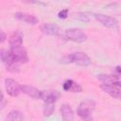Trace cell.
<instances>
[{
    "instance_id": "16",
    "label": "cell",
    "mask_w": 121,
    "mask_h": 121,
    "mask_svg": "<svg viewBox=\"0 0 121 121\" xmlns=\"http://www.w3.org/2000/svg\"><path fill=\"white\" fill-rule=\"evenodd\" d=\"M55 110V106H54V103H47V102H44V107H43V114L45 116H50L53 112Z\"/></svg>"
},
{
    "instance_id": "11",
    "label": "cell",
    "mask_w": 121,
    "mask_h": 121,
    "mask_svg": "<svg viewBox=\"0 0 121 121\" xmlns=\"http://www.w3.org/2000/svg\"><path fill=\"white\" fill-rule=\"evenodd\" d=\"M60 114L62 121H74L75 115L71 107L67 104H62L60 106Z\"/></svg>"
},
{
    "instance_id": "23",
    "label": "cell",
    "mask_w": 121,
    "mask_h": 121,
    "mask_svg": "<svg viewBox=\"0 0 121 121\" xmlns=\"http://www.w3.org/2000/svg\"><path fill=\"white\" fill-rule=\"evenodd\" d=\"M5 40H6V34L4 31H2L1 32V43H3Z\"/></svg>"
},
{
    "instance_id": "2",
    "label": "cell",
    "mask_w": 121,
    "mask_h": 121,
    "mask_svg": "<svg viewBox=\"0 0 121 121\" xmlns=\"http://www.w3.org/2000/svg\"><path fill=\"white\" fill-rule=\"evenodd\" d=\"M95 103L93 100H84L78 105L77 112L83 121H93V112L95 110Z\"/></svg>"
},
{
    "instance_id": "15",
    "label": "cell",
    "mask_w": 121,
    "mask_h": 121,
    "mask_svg": "<svg viewBox=\"0 0 121 121\" xmlns=\"http://www.w3.org/2000/svg\"><path fill=\"white\" fill-rule=\"evenodd\" d=\"M6 121H24V114L20 111H11L8 113Z\"/></svg>"
},
{
    "instance_id": "13",
    "label": "cell",
    "mask_w": 121,
    "mask_h": 121,
    "mask_svg": "<svg viewBox=\"0 0 121 121\" xmlns=\"http://www.w3.org/2000/svg\"><path fill=\"white\" fill-rule=\"evenodd\" d=\"M10 47H17V46H22L23 43V36L19 31H16L12 33L9 37V40Z\"/></svg>"
},
{
    "instance_id": "1",
    "label": "cell",
    "mask_w": 121,
    "mask_h": 121,
    "mask_svg": "<svg viewBox=\"0 0 121 121\" xmlns=\"http://www.w3.org/2000/svg\"><path fill=\"white\" fill-rule=\"evenodd\" d=\"M60 61L62 63H76L80 66H89L92 62L91 59L82 52H75L64 56L60 60Z\"/></svg>"
},
{
    "instance_id": "22",
    "label": "cell",
    "mask_w": 121,
    "mask_h": 121,
    "mask_svg": "<svg viewBox=\"0 0 121 121\" xmlns=\"http://www.w3.org/2000/svg\"><path fill=\"white\" fill-rule=\"evenodd\" d=\"M115 73L117 74V76L121 77V66H116L115 67Z\"/></svg>"
},
{
    "instance_id": "17",
    "label": "cell",
    "mask_w": 121,
    "mask_h": 121,
    "mask_svg": "<svg viewBox=\"0 0 121 121\" xmlns=\"http://www.w3.org/2000/svg\"><path fill=\"white\" fill-rule=\"evenodd\" d=\"M76 19L78 20H80V21H83V22H89L90 21V17L87 15V13H83V12H79V13H77L75 14L74 16Z\"/></svg>"
},
{
    "instance_id": "10",
    "label": "cell",
    "mask_w": 121,
    "mask_h": 121,
    "mask_svg": "<svg viewBox=\"0 0 121 121\" xmlns=\"http://www.w3.org/2000/svg\"><path fill=\"white\" fill-rule=\"evenodd\" d=\"M14 17L18 19L19 21H22L24 23L30 24V25H36L39 22L37 17H35L32 14L26 13V12H16L14 13Z\"/></svg>"
},
{
    "instance_id": "4",
    "label": "cell",
    "mask_w": 121,
    "mask_h": 121,
    "mask_svg": "<svg viewBox=\"0 0 121 121\" xmlns=\"http://www.w3.org/2000/svg\"><path fill=\"white\" fill-rule=\"evenodd\" d=\"M9 54L11 58L17 61L18 63H26L28 60V56L26 51V49L22 46L17 47H10L9 48Z\"/></svg>"
},
{
    "instance_id": "6",
    "label": "cell",
    "mask_w": 121,
    "mask_h": 121,
    "mask_svg": "<svg viewBox=\"0 0 121 121\" xmlns=\"http://www.w3.org/2000/svg\"><path fill=\"white\" fill-rule=\"evenodd\" d=\"M5 88L7 93L11 96L19 95L21 91V85H19L14 79L12 78H6L5 79Z\"/></svg>"
},
{
    "instance_id": "21",
    "label": "cell",
    "mask_w": 121,
    "mask_h": 121,
    "mask_svg": "<svg viewBox=\"0 0 121 121\" xmlns=\"http://www.w3.org/2000/svg\"><path fill=\"white\" fill-rule=\"evenodd\" d=\"M81 86L80 85H78V83H74V85H73V87H72V89H71V91L72 92H81Z\"/></svg>"
},
{
    "instance_id": "14",
    "label": "cell",
    "mask_w": 121,
    "mask_h": 121,
    "mask_svg": "<svg viewBox=\"0 0 121 121\" xmlns=\"http://www.w3.org/2000/svg\"><path fill=\"white\" fill-rule=\"evenodd\" d=\"M5 64H6L7 70L9 71V72H11V73H18L19 70H20V69H19V63H18L17 61H15V60L11 58L10 54H9L8 60H6Z\"/></svg>"
},
{
    "instance_id": "5",
    "label": "cell",
    "mask_w": 121,
    "mask_h": 121,
    "mask_svg": "<svg viewBox=\"0 0 121 121\" xmlns=\"http://www.w3.org/2000/svg\"><path fill=\"white\" fill-rule=\"evenodd\" d=\"M94 17L104 26L108 27V28H112V29H116L118 27V22L108 15H104V14H94Z\"/></svg>"
},
{
    "instance_id": "3",
    "label": "cell",
    "mask_w": 121,
    "mask_h": 121,
    "mask_svg": "<svg viewBox=\"0 0 121 121\" xmlns=\"http://www.w3.org/2000/svg\"><path fill=\"white\" fill-rule=\"evenodd\" d=\"M65 37L76 43H83L87 40V35L79 28H68L65 30Z\"/></svg>"
},
{
    "instance_id": "19",
    "label": "cell",
    "mask_w": 121,
    "mask_h": 121,
    "mask_svg": "<svg viewBox=\"0 0 121 121\" xmlns=\"http://www.w3.org/2000/svg\"><path fill=\"white\" fill-rule=\"evenodd\" d=\"M0 55H1V60L5 63L9 58V51H6L5 49H2L0 52Z\"/></svg>"
},
{
    "instance_id": "8",
    "label": "cell",
    "mask_w": 121,
    "mask_h": 121,
    "mask_svg": "<svg viewBox=\"0 0 121 121\" xmlns=\"http://www.w3.org/2000/svg\"><path fill=\"white\" fill-rule=\"evenodd\" d=\"M41 30L43 33L46 34V35H50V36H59L60 35L61 31L60 28L54 24H43L41 26Z\"/></svg>"
},
{
    "instance_id": "20",
    "label": "cell",
    "mask_w": 121,
    "mask_h": 121,
    "mask_svg": "<svg viewBox=\"0 0 121 121\" xmlns=\"http://www.w3.org/2000/svg\"><path fill=\"white\" fill-rule=\"evenodd\" d=\"M67 15H68V9H62V10H60V11L58 13V17L60 18V19H65V18L67 17Z\"/></svg>"
},
{
    "instance_id": "9",
    "label": "cell",
    "mask_w": 121,
    "mask_h": 121,
    "mask_svg": "<svg viewBox=\"0 0 121 121\" xmlns=\"http://www.w3.org/2000/svg\"><path fill=\"white\" fill-rule=\"evenodd\" d=\"M100 88L105 92L107 93L109 95H111L112 97L113 98H121V89L117 88L116 86L112 85V84H106V83H103L101 84Z\"/></svg>"
},
{
    "instance_id": "7",
    "label": "cell",
    "mask_w": 121,
    "mask_h": 121,
    "mask_svg": "<svg viewBox=\"0 0 121 121\" xmlns=\"http://www.w3.org/2000/svg\"><path fill=\"white\" fill-rule=\"evenodd\" d=\"M21 91L26 95L34 98V99H42L43 91L38 90L37 88L29 85H21Z\"/></svg>"
},
{
    "instance_id": "18",
    "label": "cell",
    "mask_w": 121,
    "mask_h": 121,
    "mask_svg": "<svg viewBox=\"0 0 121 121\" xmlns=\"http://www.w3.org/2000/svg\"><path fill=\"white\" fill-rule=\"evenodd\" d=\"M74 81L72 80V79H67V80H65L64 81V83H63V90H65V91H71V89H72V87H73V85H74Z\"/></svg>"
},
{
    "instance_id": "12",
    "label": "cell",
    "mask_w": 121,
    "mask_h": 121,
    "mask_svg": "<svg viewBox=\"0 0 121 121\" xmlns=\"http://www.w3.org/2000/svg\"><path fill=\"white\" fill-rule=\"evenodd\" d=\"M59 96H60V94L55 90H53V91H43L42 99L44 102H47V103H55Z\"/></svg>"
}]
</instances>
